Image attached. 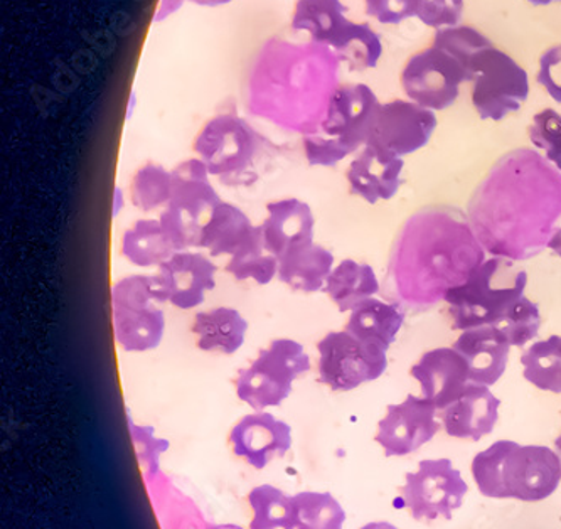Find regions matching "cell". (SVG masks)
<instances>
[{
	"instance_id": "obj_38",
	"label": "cell",
	"mask_w": 561,
	"mask_h": 529,
	"mask_svg": "<svg viewBox=\"0 0 561 529\" xmlns=\"http://www.w3.org/2000/svg\"><path fill=\"white\" fill-rule=\"evenodd\" d=\"M533 146L543 150L545 159L561 172V114L557 110H541L528 128Z\"/></svg>"
},
{
	"instance_id": "obj_28",
	"label": "cell",
	"mask_w": 561,
	"mask_h": 529,
	"mask_svg": "<svg viewBox=\"0 0 561 529\" xmlns=\"http://www.w3.org/2000/svg\"><path fill=\"white\" fill-rule=\"evenodd\" d=\"M381 290L378 277L368 263L343 260L332 268L322 292L340 312H351L357 303L375 297Z\"/></svg>"
},
{
	"instance_id": "obj_50",
	"label": "cell",
	"mask_w": 561,
	"mask_h": 529,
	"mask_svg": "<svg viewBox=\"0 0 561 529\" xmlns=\"http://www.w3.org/2000/svg\"><path fill=\"white\" fill-rule=\"evenodd\" d=\"M208 529H243L237 525H209Z\"/></svg>"
},
{
	"instance_id": "obj_22",
	"label": "cell",
	"mask_w": 561,
	"mask_h": 529,
	"mask_svg": "<svg viewBox=\"0 0 561 529\" xmlns=\"http://www.w3.org/2000/svg\"><path fill=\"white\" fill-rule=\"evenodd\" d=\"M263 243L260 225L233 203L221 202L201 233L199 250L211 258H231L250 246Z\"/></svg>"
},
{
	"instance_id": "obj_47",
	"label": "cell",
	"mask_w": 561,
	"mask_h": 529,
	"mask_svg": "<svg viewBox=\"0 0 561 529\" xmlns=\"http://www.w3.org/2000/svg\"><path fill=\"white\" fill-rule=\"evenodd\" d=\"M548 249L553 250L561 258V228H554L553 237H551L550 243H548Z\"/></svg>"
},
{
	"instance_id": "obj_13",
	"label": "cell",
	"mask_w": 561,
	"mask_h": 529,
	"mask_svg": "<svg viewBox=\"0 0 561 529\" xmlns=\"http://www.w3.org/2000/svg\"><path fill=\"white\" fill-rule=\"evenodd\" d=\"M381 105L383 103L368 84H340L331 96L319 130L357 153L371 140Z\"/></svg>"
},
{
	"instance_id": "obj_46",
	"label": "cell",
	"mask_w": 561,
	"mask_h": 529,
	"mask_svg": "<svg viewBox=\"0 0 561 529\" xmlns=\"http://www.w3.org/2000/svg\"><path fill=\"white\" fill-rule=\"evenodd\" d=\"M190 4L199 5V8H222V5H228L233 2V0H186Z\"/></svg>"
},
{
	"instance_id": "obj_36",
	"label": "cell",
	"mask_w": 561,
	"mask_h": 529,
	"mask_svg": "<svg viewBox=\"0 0 561 529\" xmlns=\"http://www.w3.org/2000/svg\"><path fill=\"white\" fill-rule=\"evenodd\" d=\"M432 46L444 49L448 55L454 56L457 61L466 66L467 74L470 73V66L474 59L485 49L492 48L494 44L481 31L470 26L445 27L437 31ZM470 80V78H469Z\"/></svg>"
},
{
	"instance_id": "obj_11",
	"label": "cell",
	"mask_w": 561,
	"mask_h": 529,
	"mask_svg": "<svg viewBox=\"0 0 561 529\" xmlns=\"http://www.w3.org/2000/svg\"><path fill=\"white\" fill-rule=\"evenodd\" d=\"M400 81L409 100L440 112L457 102L460 87L469 81V74L454 56L431 46L407 59Z\"/></svg>"
},
{
	"instance_id": "obj_34",
	"label": "cell",
	"mask_w": 561,
	"mask_h": 529,
	"mask_svg": "<svg viewBox=\"0 0 561 529\" xmlns=\"http://www.w3.org/2000/svg\"><path fill=\"white\" fill-rule=\"evenodd\" d=\"M296 529H343L346 511L331 493L306 491L294 496Z\"/></svg>"
},
{
	"instance_id": "obj_51",
	"label": "cell",
	"mask_w": 561,
	"mask_h": 529,
	"mask_svg": "<svg viewBox=\"0 0 561 529\" xmlns=\"http://www.w3.org/2000/svg\"><path fill=\"white\" fill-rule=\"evenodd\" d=\"M554 447H557V453L561 459V435L557 438V440H554Z\"/></svg>"
},
{
	"instance_id": "obj_14",
	"label": "cell",
	"mask_w": 561,
	"mask_h": 529,
	"mask_svg": "<svg viewBox=\"0 0 561 529\" xmlns=\"http://www.w3.org/2000/svg\"><path fill=\"white\" fill-rule=\"evenodd\" d=\"M434 403L409 394L398 405H388L387 415L379 421L375 442L383 447L387 457H403L431 442L440 430Z\"/></svg>"
},
{
	"instance_id": "obj_24",
	"label": "cell",
	"mask_w": 561,
	"mask_h": 529,
	"mask_svg": "<svg viewBox=\"0 0 561 529\" xmlns=\"http://www.w3.org/2000/svg\"><path fill=\"white\" fill-rule=\"evenodd\" d=\"M249 329L244 315L230 306L197 312L191 324L197 349L221 356L237 355L247 341Z\"/></svg>"
},
{
	"instance_id": "obj_10",
	"label": "cell",
	"mask_w": 561,
	"mask_h": 529,
	"mask_svg": "<svg viewBox=\"0 0 561 529\" xmlns=\"http://www.w3.org/2000/svg\"><path fill=\"white\" fill-rule=\"evenodd\" d=\"M388 350L366 343L354 334L331 331L318 343L319 383L331 391L346 393L383 377Z\"/></svg>"
},
{
	"instance_id": "obj_26",
	"label": "cell",
	"mask_w": 561,
	"mask_h": 529,
	"mask_svg": "<svg viewBox=\"0 0 561 529\" xmlns=\"http://www.w3.org/2000/svg\"><path fill=\"white\" fill-rule=\"evenodd\" d=\"M405 315L403 307L398 303L369 297L350 312L344 329L359 340L388 350L405 324Z\"/></svg>"
},
{
	"instance_id": "obj_16",
	"label": "cell",
	"mask_w": 561,
	"mask_h": 529,
	"mask_svg": "<svg viewBox=\"0 0 561 529\" xmlns=\"http://www.w3.org/2000/svg\"><path fill=\"white\" fill-rule=\"evenodd\" d=\"M218 265L199 250L175 252L157 268L156 277L169 306L179 311H194L216 287Z\"/></svg>"
},
{
	"instance_id": "obj_6",
	"label": "cell",
	"mask_w": 561,
	"mask_h": 529,
	"mask_svg": "<svg viewBox=\"0 0 561 529\" xmlns=\"http://www.w3.org/2000/svg\"><path fill=\"white\" fill-rule=\"evenodd\" d=\"M172 172L171 202L159 215L162 230L175 252L199 250L201 233L222 202L211 174L197 158L179 162Z\"/></svg>"
},
{
	"instance_id": "obj_49",
	"label": "cell",
	"mask_w": 561,
	"mask_h": 529,
	"mask_svg": "<svg viewBox=\"0 0 561 529\" xmlns=\"http://www.w3.org/2000/svg\"><path fill=\"white\" fill-rule=\"evenodd\" d=\"M529 4L536 5V8H547V5L557 4L561 0H528Z\"/></svg>"
},
{
	"instance_id": "obj_42",
	"label": "cell",
	"mask_w": 561,
	"mask_h": 529,
	"mask_svg": "<svg viewBox=\"0 0 561 529\" xmlns=\"http://www.w3.org/2000/svg\"><path fill=\"white\" fill-rule=\"evenodd\" d=\"M536 80L554 102L561 103V44L551 46L541 55Z\"/></svg>"
},
{
	"instance_id": "obj_44",
	"label": "cell",
	"mask_w": 561,
	"mask_h": 529,
	"mask_svg": "<svg viewBox=\"0 0 561 529\" xmlns=\"http://www.w3.org/2000/svg\"><path fill=\"white\" fill-rule=\"evenodd\" d=\"M184 4H186V0H159L156 14H153V22L165 21V19L174 15L175 12L181 11Z\"/></svg>"
},
{
	"instance_id": "obj_17",
	"label": "cell",
	"mask_w": 561,
	"mask_h": 529,
	"mask_svg": "<svg viewBox=\"0 0 561 529\" xmlns=\"http://www.w3.org/2000/svg\"><path fill=\"white\" fill-rule=\"evenodd\" d=\"M291 427L274 413L253 412L237 422L228 435L231 452L250 468L262 471L291 449Z\"/></svg>"
},
{
	"instance_id": "obj_30",
	"label": "cell",
	"mask_w": 561,
	"mask_h": 529,
	"mask_svg": "<svg viewBox=\"0 0 561 529\" xmlns=\"http://www.w3.org/2000/svg\"><path fill=\"white\" fill-rule=\"evenodd\" d=\"M329 49L351 71L371 70L383 56L381 37L365 22L351 21Z\"/></svg>"
},
{
	"instance_id": "obj_31",
	"label": "cell",
	"mask_w": 561,
	"mask_h": 529,
	"mask_svg": "<svg viewBox=\"0 0 561 529\" xmlns=\"http://www.w3.org/2000/svg\"><path fill=\"white\" fill-rule=\"evenodd\" d=\"M172 172L157 162L140 165L128 184L131 206L142 212L162 211L171 202Z\"/></svg>"
},
{
	"instance_id": "obj_8",
	"label": "cell",
	"mask_w": 561,
	"mask_h": 529,
	"mask_svg": "<svg viewBox=\"0 0 561 529\" xmlns=\"http://www.w3.org/2000/svg\"><path fill=\"white\" fill-rule=\"evenodd\" d=\"M260 137L255 128L233 114L216 115L201 127L193 142L194 158L211 177L227 184L247 180L255 165Z\"/></svg>"
},
{
	"instance_id": "obj_35",
	"label": "cell",
	"mask_w": 561,
	"mask_h": 529,
	"mask_svg": "<svg viewBox=\"0 0 561 529\" xmlns=\"http://www.w3.org/2000/svg\"><path fill=\"white\" fill-rule=\"evenodd\" d=\"M225 272L237 281L268 285L278 278V258L259 243L228 258Z\"/></svg>"
},
{
	"instance_id": "obj_41",
	"label": "cell",
	"mask_w": 561,
	"mask_h": 529,
	"mask_svg": "<svg viewBox=\"0 0 561 529\" xmlns=\"http://www.w3.org/2000/svg\"><path fill=\"white\" fill-rule=\"evenodd\" d=\"M416 4L419 0H365L366 14L387 26L415 18Z\"/></svg>"
},
{
	"instance_id": "obj_15",
	"label": "cell",
	"mask_w": 561,
	"mask_h": 529,
	"mask_svg": "<svg viewBox=\"0 0 561 529\" xmlns=\"http://www.w3.org/2000/svg\"><path fill=\"white\" fill-rule=\"evenodd\" d=\"M437 125L434 110L412 100H391L379 108L369 143L403 158L431 142Z\"/></svg>"
},
{
	"instance_id": "obj_23",
	"label": "cell",
	"mask_w": 561,
	"mask_h": 529,
	"mask_svg": "<svg viewBox=\"0 0 561 529\" xmlns=\"http://www.w3.org/2000/svg\"><path fill=\"white\" fill-rule=\"evenodd\" d=\"M454 349L459 350L469 365L470 383L492 387L506 372L511 344L494 325L462 331Z\"/></svg>"
},
{
	"instance_id": "obj_18",
	"label": "cell",
	"mask_w": 561,
	"mask_h": 529,
	"mask_svg": "<svg viewBox=\"0 0 561 529\" xmlns=\"http://www.w3.org/2000/svg\"><path fill=\"white\" fill-rule=\"evenodd\" d=\"M403 168L405 161L400 156L368 143L356 153L347 168L350 193L369 205L390 202L403 184Z\"/></svg>"
},
{
	"instance_id": "obj_25",
	"label": "cell",
	"mask_w": 561,
	"mask_h": 529,
	"mask_svg": "<svg viewBox=\"0 0 561 529\" xmlns=\"http://www.w3.org/2000/svg\"><path fill=\"white\" fill-rule=\"evenodd\" d=\"M334 267L335 260L331 250L313 241L278 258V280L294 292H322Z\"/></svg>"
},
{
	"instance_id": "obj_33",
	"label": "cell",
	"mask_w": 561,
	"mask_h": 529,
	"mask_svg": "<svg viewBox=\"0 0 561 529\" xmlns=\"http://www.w3.org/2000/svg\"><path fill=\"white\" fill-rule=\"evenodd\" d=\"M522 365L525 380L538 390L561 393V336L533 343L523 353Z\"/></svg>"
},
{
	"instance_id": "obj_2",
	"label": "cell",
	"mask_w": 561,
	"mask_h": 529,
	"mask_svg": "<svg viewBox=\"0 0 561 529\" xmlns=\"http://www.w3.org/2000/svg\"><path fill=\"white\" fill-rule=\"evenodd\" d=\"M484 262V246L467 212L456 206H426L397 234L388 262L387 299L410 314L431 311Z\"/></svg>"
},
{
	"instance_id": "obj_32",
	"label": "cell",
	"mask_w": 561,
	"mask_h": 529,
	"mask_svg": "<svg viewBox=\"0 0 561 529\" xmlns=\"http://www.w3.org/2000/svg\"><path fill=\"white\" fill-rule=\"evenodd\" d=\"M252 521L250 529H296L297 513L294 497L287 496L278 487H253L249 494Z\"/></svg>"
},
{
	"instance_id": "obj_45",
	"label": "cell",
	"mask_w": 561,
	"mask_h": 529,
	"mask_svg": "<svg viewBox=\"0 0 561 529\" xmlns=\"http://www.w3.org/2000/svg\"><path fill=\"white\" fill-rule=\"evenodd\" d=\"M125 203H127V199H125V193L124 189H122L121 186L115 187L114 189V208H112V218H118V216L122 215V211H124Z\"/></svg>"
},
{
	"instance_id": "obj_19",
	"label": "cell",
	"mask_w": 561,
	"mask_h": 529,
	"mask_svg": "<svg viewBox=\"0 0 561 529\" xmlns=\"http://www.w3.org/2000/svg\"><path fill=\"white\" fill-rule=\"evenodd\" d=\"M410 375L422 387V396L438 412L453 405L470 383L469 365L454 347L426 350Z\"/></svg>"
},
{
	"instance_id": "obj_20",
	"label": "cell",
	"mask_w": 561,
	"mask_h": 529,
	"mask_svg": "<svg viewBox=\"0 0 561 529\" xmlns=\"http://www.w3.org/2000/svg\"><path fill=\"white\" fill-rule=\"evenodd\" d=\"M266 215L260 223L263 246L272 255L284 256L297 246L316 241V216L312 208L299 197H282L266 205Z\"/></svg>"
},
{
	"instance_id": "obj_43",
	"label": "cell",
	"mask_w": 561,
	"mask_h": 529,
	"mask_svg": "<svg viewBox=\"0 0 561 529\" xmlns=\"http://www.w3.org/2000/svg\"><path fill=\"white\" fill-rule=\"evenodd\" d=\"M130 427L131 437L136 438V444H142V459L157 464V459L161 452L168 449L169 444L164 442L162 438L153 437V430L150 427H139V425L131 424V421Z\"/></svg>"
},
{
	"instance_id": "obj_7",
	"label": "cell",
	"mask_w": 561,
	"mask_h": 529,
	"mask_svg": "<svg viewBox=\"0 0 561 529\" xmlns=\"http://www.w3.org/2000/svg\"><path fill=\"white\" fill-rule=\"evenodd\" d=\"M310 371L306 347L290 337H278L259 350L247 368L238 371L234 391L253 412L277 409L288 399L294 383Z\"/></svg>"
},
{
	"instance_id": "obj_48",
	"label": "cell",
	"mask_w": 561,
	"mask_h": 529,
	"mask_svg": "<svg viewBox=\"0 0 561 529\" xmlns=\"http://www.w3.org/2000/svg\"><path fill=\"white\" fill-rule=\"evenodd\" d=\"M362 529H398L397 526L390 525L387 521L369 522V525L363 526Z\"/></svg>"
},
{
	"instance_id": "obj_9",
	"label": "cell",
	"mask_w": 561,
	"mask_h": 529,
	"mask_svg": "<svg viewBox=\"0 0 561 529\" xmlns=\"http://www.w3.org/2000/svg\"><path fill=\"white\" fill-rule=\"evenodd\" d=\"M469 78L472 105L482 120H503L518 112L528 100V71L496 46L485 49L474 59Z\"/></svg>"
},
{
	"instance_id": "obj_21",
	"label": "cell",
	"mask_w": 561,
	"mask_h": 529,
	"mask_svg": "<svg viewBox=\"0 0 561 529\" xmlns=\"http://www.w3.org/2000/svg\"><path fill=\"white\" fill-rule=\"evenodd\" d=\"M500 406L501 400L489 387L469 383L459 400L442 410V427L448 437L479 442L496 427Z\"/></svg>"
},
{
	"instance_id": "obj_3",
	"label": "cell",
	"mask_w": 561,
	"mask_h": 529,
	"mask_svg": "<svg viewBox=\"0 0 561 529\" xmlns=\"http://www.w3.org/2000/svg\"><path fill=\"white\" fill-rule=\"evenodd\" d=\"M472 475L482 496L536 503L560 486L561 459L545 446L500 440L474 457Z\"/></svg>"
},
{
	"instance_id": "obj_29",
	"label": "cell",
	"mask_w": 561,
	"mask_h": 529,
	"mask_svg": "<svg viewBox=\"0 0 561 529\" xmlns=\"http://www.w3.org/2000/svg\"><path fill=\"white\" fill-rule=\"evenodd\" d=\"M121 253L128 263L139 268H159L175 250L165 237L159 218L137 219L121 238Z\"/></svg>"
},
{
	"instance_id": "obj_5",
	"label": "cell",
	"mask_w": 561,
	"mask_h": 529,
	"mask_svg": "<svg viewBox=\"0 0 561 529\" xmlns=\"http://www.w3.org/2000/svg\"><path fill=\"white\" fill-rule=\"evenodd\" d=\"M115 343L131 355H144L161 346L168 329L169 306L156 274H131L118 278L110 292Z\"/></svg>"
},
{
	"instance_id": "obj_12",
	"label": "cell",
	"mask_w": 561,
	"mask_h": 529,
	"mask_svg": "<svg viewBox=\"0 0 561 529\" xmlns=\"http://www.w3.org/2000/svg\"><path fill=\"white\" fill-rule=\"evenodd\" d=\"M407 484L400 487L401 499L416 521H434L438 516L453 519V513L462 506L469 486L453 460H422L419 471L405 475Z\"/></svg>"
},
{
	"instance_id": "obj_37",
	"label": "cell",
	"mask_w": 561,
	"mask_h": 529,
	"mask_svg": "<svg viewBox=\"0 0 561 529\" xmlns=\"http://www.w3.org/2000/svg\"><path fill=\"white\" fill-rule=\"evenodd\" d=\"M494 327L500 329L511 346L525 347L540 333L541 315L538 303L523 296L507 309Z\"/></svg>"
},
{
	"instance_id": "obj_40",
	"label": "cell",
	"mask_w": 561,
	"mask_h": 529,
	"mask_svg": "<svg viewBox=\"0 0 561 529\" xmlns=\"http://www.w3.org/2000/svg\"><path fill=\"white\" fill-rule=\"evenodd\" d=\"M463 0H419L416 15L425 26L440 31L459 26L463 15Z\"/></svg>"
},
{
	"instance_id": "obj_1",
	"label": "cell",
	"mask_w": 561,
	"mask_h": 529,
	"mask_svg": "<svg viewBox=\"0 0 561 529\" xmlns=\"http://www.w3.org/2000/svg\"><path fill=\"white\" fill-rule=\"evenodd\" d=\"M467 216L485 252L531 260L548 249L561 218V172L536 150H511L478 184Z\"/></svg>"
},
{
	"instance_id": "obj_4",
	"label": "cell",
	"mask_w": 561,
	"mask_h": 529,
	"mask_svg": "<svg viewBox=\"0 0 561 529\" xmlns=\"http://www.w3.org/2000/svg\"><path fill=\"white\" fill-rule=\"evenodd\" d=\"M526 285L528 274L518 262L504 256L485 260L462 285L445 296L453 329L467 331L496 324L525 296Z\"/></svg>"
},
{
	"instance_id": "obj_39",
	"label": "cell",
	"mask_w": 561,
	"mask_h": 529,
	"mask_svg": "<svg viewBox=\"0 0 561 529\" xmlns=\"http://www.w3.org/2000/svg\"><path fill=\"white\" fill-rule=\"evenodd\" d=\"M302 150L304 158L310 168H335L344 159L353 156V152L340 140L325 136L321 130L304 136Z\"/></svg>"
},
{
	"instance_id": "obj_27",
	"label": "cell",
	"mask_w": 561,
	"mask_h": 529,
	"mask_svg": "<svg viewBox=\"0 0 561 529\" xmlns=\"http://www.w3.org/2000/svg\"><path fill=\"white\" fill-rule=\"evenodd\" d=\"M350 22L347 8L341 0H297L290 27L296 33L306 34L310 43L331 48Z\"/></svg>"
}]
</instances>
